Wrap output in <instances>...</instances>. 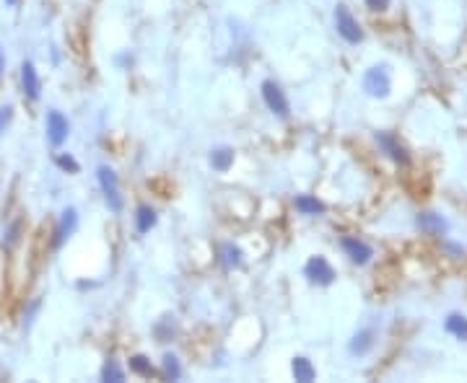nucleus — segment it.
Returning a JSON list of instances; mask_svg holds the SVG:
<instances>
[{"instance_id": "1", "label": "nucleus", "mask_w": 467, "mask_h": 383, "mask_svg": "<svg viewBox=\"0 0 467 383\" xmlns=\"http://www.w3.org/2000/svg\"><path fill=\"white\" fill-rule=\"evenodd\" d=\"M96 179H99L101 194H104V202H107L109 210H112V213H123L125 197H123V192H120V179H117L115 169L99 166V169H96Z\"/></svg>"}, {"instance_id": "2", "label": "nucleus", "mask_w": 467, "mask_h": 383, "mask_svg": "<svg viewBox=\"0 0 467 383\" xmlns=\"http://www.w3.org/2000/svg\"><path fill=\"white\" fill-rule=\"evenodd\" d=\"M364 91L371 96V99H387L389 91H392V75H389V68L387 65H374L364 73Z\"/></svg>"}, {"instance_id": "3", "label": "nucleus", "mask_w": 467, "mask_h": 383, "mask_svg": "<svg viewBox=\"0 0 467 383\" xmlns=\"http://www.w3.org/2000/svg\"><path fill=\"white\" fill-rule=\"evenodd\" d=\"M260 93H262V101H265V107L278 117V120H288L291 117V104H288L286 93L280 88L275 80H262L260 85Z\"/></svg>"}, {"instance_id": "4", "label": "nucleus", "mask_w": 467, "mask_h": 383, "mask_svg": "<svg viewBox=\"0 0 467 383\" xmlns=\"http://www.w3.org/2000/svg\"><path fill=\"white\" fill-rule=\"evenodd\" d=\"M335 28H338V34L343 36L348 44H361L364 42V28H361L359 19L348 11V6L340 3L335 8Z\"/></svg>"}, {"instance_id": "5", "label": "nucleus", "mask_w": 467, "mask_h": 383, "mask_svg": "<svg viewBox=\"0 0 467 383\" xmlns=\"http://www.w3.org/2000/svg\"><path fill=\"white\" fill-rule=\"evenodd\" d=\"M304 277L309 280L312 285H319V288H327V285L335 283V270L332 264L324 259V256H312L309 262L304 264Z\"/></svg>"}, {"instance_id": "6", "label": "nucleus", "mask_w": 467, "mask_h": 383, "mask_svg": "<svg viewBox=\"0 0 467 383\" xmlns=\"http://www.w3.org/2000/svg\"><path fill=\"white\" fill-rule=\"evenodd\" d=\"M76 231H78V210L76 207H65L63 213H60L58 226H55V234H52V248H63L65 241Z\"/></svg>"}, {"instance_id": "7", "label": "nucleus", "mask_w": 467, "mask_h": 383, "mask_svg": "<svg viewBox=\"0 0 467 383\" xmlns=\"http://www.w3.org/2000/svg\"><path fill=\"white\" fill-rule=\"evenodd\" d=\"M340 248H343V254L348 256L353 264H359V267L369 264L374 256V248L369 246L364 238H359V236H343V238H340Z\"/></svg>"}, {"instance_id": "8", "label": "nucleus", "mask_w": 467, "mask_h": 383, "mask_svg": "<svg viewBox=\"0 0 467 383\" xmlns=\"http://www.w3.org/2000/svg\"><path fill=\"white\" fill-rule=\"evenodd\" d=\"M374 140H376L379 150L389 158V161H395V164H400V166H408L410 164L408 150H405V145L397 140L395 135H389V132H376V135H374Z\"/></svg>"}, {"instance_id": "9", "label": "nucleus", "mask_w": 467, "mask_h": 383, "mask_svg": "<svg viewBox=\"0 0 467 383\" xmlns=\"http://www.w3.org/2000/svg\"><path fill=\"white\" fill-rule=\"evenodd\" d=\"M71 135V122L65 120L63 112L58 109H50L47 112V140H50L52 148H60Z\"/></svg>"}, {"instance_id": "10", "label": "nucleus", "mask_w": 467, "mask_h": 383, "mask_svg": "<svg viewBox=\"0 0 467 383\" xmlns=\"http://www.w3.org/2000/svg\"><path fill=\"white\" fill-rule=\"evenodd\" d=\"M416 228L426 236L441 238V236H446V231H449V223H446L438 213H428V210H426V213L416 215Z\"/></svg>"}, {"instance_id": "11", "label": "nucleus", "mask_w": 467, "mask_h": 383, "mask_svg": "<svg viewBox=\"0 0 467 383\" xmlns=\"http://www.w3.org/2000/svg\"><path fill=\"white\" fill-rule=\"evenodd\" d=\"M21 91L29 101L42 99V80H39V75H36L34 63H29V60L21 65Z\"/></svg>"}, {"instance_id": "12", "label": "nucleus", "mask_w": 467, "mask_h": 383, "mask_svg": "<svg viewBox=\"0 0 467 383\" xmlns=\"http://www.w3.org/2000/svg\"><path fill=\"white\" fill-rule=\"evenodd\" d=\"M242 262H245V251L237 246V243H231V241H226V243H221L218 246V264H221L223 270H239L242 267Z\"/></svg>"}, {"instance_id": "13", "label": "nucleus", "mask_w": 467, "mask_h": 383, "mask_svg": "<svg viewBox=\"0 0 467 383\" xmlns=\"http://www.w3.org/2000/svg\"><path fill=\"white\" fill-rule=\"evenodd\" d=\"M374 337H376L374 329H361V332L353 334V340L348 342V352H351V355H359V357L369 355L374 347Z\"/></svg>"}, {"instance_id": "14", "label": "nucleus", "mask_w": 467, "mask_h": 383, "mask_svg": "<svg viewBox=\"0 0 467 383\" xmlns=\"http://www.w3.org/2000/svg\"><path fill=\"white\" fill-rule=\"evenodd\" d=\"M210 166H213L218 174H226V171L234 166V148H229V145H218V148L210 150Z\"/></svg>"}, {"instance_id": "15", "label": "nucleus", "mask_w": 467, "mask_h": 383, "mask_svg": "<svg viewBox=\"0 0 467 383\" xmlns=\"http://www.w3.org/2000/svg\"><path fill=\"white\" fill-rule=\"evenodd\" d=\"M158 223V215L151 205H138L135 207V231L138 234H148Z\"/></svg>"}, {"instance_id": "16", "label": "nucleus", "mask_w": 467, "mask_h": 383, "mask_svg": "<svg viewBox=\"0 0 467 383\" xmlns=\"http://www.w3.org/2000/svg\"><path fill=\"white\" fill-rule=\"evenodd\" d=\"M291 373H294V378L299 383H312L317 378V370L309 357H294L291 360Z\"/></svg>"}, {"instance_id": "17", "label": "nucleus", "mask_w": 467, "mask_h": 383, "mask_svg": "<svg viewBox=\"0 0 467 383\" xmlns=\"http://www.w3.org/2000/svg\"><path fill=\"white\" fill-rule=\"evenodd\" d=\"M294 207L302 215H322L324 213V202H319V199L312 197V194H299V197L294 199Z\"/></svg>"}, {"instance_id": "18", "label": "nucleus", "mask_w": 467, "mask_h": 383, "mask_svg": "<svg viewBox=\"0 0 467 383\" xmlns=\"http://www.w3.org/2000/svg\"><path fill=\"white\" fill-rule=\"evenodd\" d=\"M444 329L457 340L467 342V316H462V313H449L444 321Z\"/></svg>"}, {"instance_id": "19", "label": "nucleus", "mask_w": 467, "mask_h": 383, "mask_svg": "<svg viewBox=\"0 0 467 383\" xmlns=\"http://www.w3.org/2000/svg\"><path fill=\"white\" fill-rule=\"evenodd\" d=\"M161 376H164L166 381H180V378H182L180 357H177V355H169V352H166V355L161 357Z\"/></svg>"}, {"instance_id": "20", "label": "nucleus", "mask_w": 467, "mask_h": 383, "mask_svg": "<svg viewBox=\"0 0 467 383\" xmlns=\"http://www.w3.org/2000/svg\"><path fill=\"white\" fill-rule=\"evenodd\" d=\"M153 334H156L158 342H172L174 337H177V321H174V316H164V319L153 327Z\"/></svg>"}, {"instance_id": "21", "label": "nucleus", "mask_w": 467, "mask_h": 383, "mask_svg": "<svg viewBox=\"0 0 467 383\" xmlns=\"http://www.w3.org/2000/svg\"><path fill=\"white\" fill-rule=\"evenodd\" d=\"M101 381H107V383L125 381V370H123V365L115 360V357H109V360L101 365Z\"/></svg>"}, {"instance_id": "22", "label": "nucleus", "mask_w": 467, "mask_h": 383, "mask_svg": "<svg viewBox=\"0 0 467 383\" xmlns=\"http://www.w3.org/2000/svg\"><path fill=\"white\" fill-rule=\"evenodd\" d=\"M130 370L135 373V376H143V378H151L156 373V368L151 365V360L145 355H133L130 357Z\"/></svg>"}, {"instance_id": "23", "label": "nucleus", "mask_w": 467, "mask_h": 383, "mask_svg": "<svg viewBox=\"0 0 467 383\" xmlns=\"http://www.w3.org/2000/svg\"><path fill=\"white\" fill-rule=\"evenodd\" d=\"M55 166H58L60 171H65V174H78L81 171V164L71 156V153H58V156H55Z\"/></svg>"}, {"instance_id": "24", "label": "nucleus", "mask_w": 467, "mask_h": 383, "mask_svg": "<svg viewBox=\"0 0 467 383\" xmlns=\"http://www.w3.org/2000/svg\"><path fill=\"white\" fill-rule=\"evenodd\" d=\"M11 122H14V107H11V104H3V107H0V137L6 135V130L11 127Z\"/></svg>"}, {"instance_id": "25", "label": "nucleus", "mask_w": 467, "mask_h": 383, "mask_svg": "<svg viewBox=\"0 0 467 383\" xmlns=\"http://www.w3.org/2000/svg\"><path fill=\"white\" fill-rule=\"evenodd\" d=\"M39 308H42V300H39V298H34L29 305H26V308H24V329H29L31 324H34V316H36Z\"/></svg>"}, {"instance_id": "26", "label": "nucleus", "mask_w": 467, "mask_h": 383, "mask_svg": "<svg viewBox=\"0 0 467 383\" xmlns=\"http://www.w3.org/2000/svg\"><path fill=\"white\" fill-rule=\"evenodd\" d=\"M19 238H21V220H16L14 226L8 228L3 243H6V246H14V243H19Z\"/></svg>"}, {"instance_id": "27", "label": "nucleus", "mask_w": 467, "mask_h": 383, "mask_svg": "<svg viewBox=\"0 0 467 383\" xmlns=\"http://www.w3.org/2000/svg\"><path fill=\"white\" fill-rule=\"evenodd\" d=\"M389 3H392V0H366V8L369 11H387Z\"/></svg>"}, {"instance_id": "28", "label": "nucleus", "mask_w": 467, "mask_h": 383, "mask_svg": "<svg viewBox=\"0 0 467 383\" xmlns=\"http://www.w3.org/2000/svg\"><path fill=\"white\" fill-rule=\"evenodd\" d=\"M3 70H6V55H3V47H0V78H3Z\"/></svg>"}, {"instance_id": "29", "label": "nucleus", "mask_w": 467, "mask_h": 383, "mask_svg": "<svg viewBox=\"0 0 467 383\" xmlns=\"http://www.w3.org/2000/svg\"><path fill=\"white\" fill-rule=\"evenodd\" d=\"M3 3H6L8 8H14V6H19V3H21V0H3Z\"/></svg>"}]
</instances>
